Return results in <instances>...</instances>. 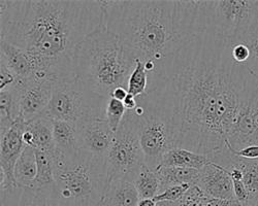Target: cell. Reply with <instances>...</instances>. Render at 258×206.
Instances as JSON below:
<instances>
[{
	"instance_id": "cell-1",
	"label": "cell",
	"mask_w": 258,
	"mask_h": 206,
	"mask_svg": "<svg viewBox=\"0 0 258 206\" xmlns=\"http://www.w3.org/2000/svg\"><path fill=\"white\" fill-rule=\"evenodd\" d=\"M257 90V78L232 59L226 39L207 28L186 41L137 99L169 121L177 148L211 156L226 147L241 108Z\"/></svg>"
},
{
	"instance_id": "cell-2",
	"label": "cell",
	"mask_w": 258,
	"mask_h": 206,
	"mask_svg": "<svg viewBox=\"0 0 258 206\" xmlns=\"http://www.w3.org/2000/svg\"><path fill=\"white\" fill-rule=\"evenodd\" d=\"M0 38L25 50L37 67L36 77L76 76L82 41L103 25L95 0H2Z\"/></svg>"
},
{
	"instance_id": "cell-3",
	"label": "cell",
	"mask_w": 258,
	"mask_h": 206,
	"mask_svg": "<svg viewBox=\"0 0 258 206\" xmlns=\"http://www.w3.org/2000/svg\"><path fill=\"white\" fill-rule=\"evenodd\" d=\"M100 5L103 25L119 38L133 64L137 60L145 64L149 84L186 41L208 28L206 2L109 0Z\"/></svg>"
},
{
	"instance_id": "cell-4",
	"label": "cell",
	"mask_w": 258,
	"mask_h": 206,
	"mask_svg": "<svg viewBox=\"0 0 258 206\" xmlns=\"http://www.w3.org/2000/svg\"><path fill=\"white\" fill-rule=\"evenodd\" d=\"M135 66L119 38L104 25L82 41L76 55V76L105 98L118 87L127 89Z\"/></svg>"
},
{
	"instance_id": "cell-5",
	"label": "cell",
	"mask_w": 258,
	"mask_h": 206,
	"mask_svg": "<svg viewBox=\"0 0 258 206\" xmlns=\"http://www.w3.org/2000/svg\"><path fill=\"white\" fill-rule=\"evenodd\" d=\"M55 194L63 206H99L109 187L105 160L80 150L73 157L54 153Z\"/></svg>"
},
{
	"instance_id": "cell-6",
	"label": "cell",
	"mask_w": 258,
	"mask_h": 206,
	"mask_svg": "<svg viewBox=\"0 0 258 206\" xmlns=\"http://www.w3.org/2000/svg\"><path fill=\"white\" fill-rule=\"evenodd\" d=\"M109 98L90 89L78 76L54 80L52 98L44 116L53 121L78 124L105 119Z\"/></svg>"
},
{
	"instance_id": "cell-7",
	"label": "cell",
	"mask_w": 258,
	"mask_h": 206,
	"mask_svg": "<svg viewBox=\"0 0 258 206\" xmlns=\"http://www.w3.org/2000/svg\"><path fill=\"white\" fill-rule=\"evenodd\" d=\"M139 123L140 117L136 111H127L105 159L109 183L120 179L134 181L146 164L140 141Z\"/></svg>"
},
{
	"instance_id": "cell-8",
	"label": "cell",
	"mask_w": 258,
	"mask_h": 206,
	"mask_svg": "<svg viewBox=\"0 0 258 206\" xmlns=\"http://www.w3.org/2000/svg\"><path fill=\"white\" fill-rule=\"evenodd\" d=\"M208 28L223 39L248 31L258 21L257 0L206 2Z\"/></svg>"
},
{
	"instance_id": "cell-9",
	"label": "cell",
	"mask_w": 258,
	"mask_h": 206,
	"mask_svg": "<svg viewBox=\"0 0 258 206\" xmlns=\"http://www.w3.org/2000/svg\"><path fill=\"white\" fill-rule=\"evenodd\" d=\"M136 113L140 117L139 133L145 162L149 168L156 170L163 156L177 148L174 132L168 120L162 116L139 107Z\"/></svg>"
},
{
	"instance_id": "cell-10",
	"label": "cell",
	"mask_w": 258,
	"mask_h": 206,
	"mask_svg": "<svg viewBox=\"0 0 258 206\" xmlns=\"http://www.w3.org/2000/svg\"><path fill=\"white\" fill-rule=\"evenodd\" d=\"M54 80L51 77L19 79L16 87L20 96L21 117L28 123L44 116L50 105Z\"/></svg>"
},
{
	"instance_id": "cell-11",
	"label": "cell",
	"mask_w": 258,
	"mask_h": 206,
	"mask_svg": "<svg viewBox=\"0 0 258 206\" xmlns=\"http://www.w3.org/2000/svg\"><path fill=\"white\" fill-rule=\"evenodd\" d=\"M26 122L22 117L14 124V126L5 134L0 135V178L2 190L16 188L15 166L19 158L27 147L23 134Z\"/></svg>"
},
{
	"instance_id": "cell-12",
	"label": "cell",
	"mask_w": 258,
	"mask_h": 206,
	"mask_svg": "<svg viewBox=\"0 0 258 206\" xmlns=\"http://www.w3.org/2000/svg\"><path fill=\"white\" fill-rule=\"evenodd\" d=\"M226 146L235 151L258 146V90L241 108L227 137Z\"/></svg>"
},
{
	"instance_id": "cell-13",
	"label": "cell",
	"mask_w": 258,
	"mask_h": 206,
	"mask_svg": "<svg viewBox=\"0 0 258 206\" xmlns=\"http://www.w3.org/2000/svg\"><path fill=\"white\" fill-rule=\"evenodd\" d=\"M80 150L93 157L106 159L115 132L105 119L87 121L76 125Z\"/></svg>"
},
{
	"instance_id": "cell-14",
	"label": "cell",
	"mask_w": 258,
	"mask_h": 206,
	"mask_svg": "<svg viewBox=\"0 0 258 206\" xmlns=\"http://www.w3.org/2000/svg\"><path fill=\"white\" fill-rule=\"evenodd\" d=\"M198 185L209 198L235 199L233 181L229 171L214 162L210 161L200 170Z\"/></svg>"
},
{
	"instance_id": "cell-15",
	"label": "cell",
	"mask_w": 258,
	"mask_h": 206,
	"mask_svg": "<svg viewBox=\"0 0 258 206\" xmlns=\"http://www.w3.org/2000/svg\"><path fill=\"white\" fill-rule=\"evenodd\" d=\"M209 157L211 162L216 163L224 168L235 167L240 169L243 173V182L249 194V202L258 200V159L246 160L240 158L235 156L227 147Z\"/></svg>"
},
{
	"instance_id": "cell-16",
	"label": "cell",
	"mask_w": 258,
	"mask_h": 206,
	"mask_svg": "<svg viewBox=\"0 0 258 206\" xmlns=\"http://www.w3.org/2000/svg\"><path fill=\"white\" fill-rule=\"evenodd\" d=\"M2 206H63L55 190H34L31 188H11L2 190Z\"/></svg>"
},
{
	"instance_id": "cell-17",
	"label": "cell",
	"mask_w": 258,
	"mask_h": 206,
	"mask_svg": "<svg viewBox=\"0 0 258 206\" xmlns=\"http://www.w3.org/2000/svg\"><path fill=\"white\" fill-rule=\"evenodd\" d=\"M0 57H2L0 62H4L20 79H31L38 74L33 58L28 52L2 38H0Z\"/></svg>"
},
{
	"instance_id": "cell-18",
	"label": "cell",
	"mask_w": 258,
	"mask_h": 206,
	"mask_svg": "<svg viewBox=\"0 0 258 206\" xmlns=\"http://www.w3.org/2000/svg\"><path fill=\"white\" fill-rule=\"evenodd\" d=\"M23 140L27 147L46 152L52 157L55 153L53 120L41 116L26 123Z\"/></svg>"
},
{
	"instance_id": "cell-19",
	"label": "cell",
	"mask_w": 258,
	"mask_h": 206,
	"mask_svg": "<svg viewBox=\"0 0 258 206\" xmlns=\"http://www.w3.org/2000/svg\"><path fill=\"white\" fill-rule=\"evenodd\" d=\"M140 195L134 181L115 180L109 187L99 206H138Z\"/></svg>"
},
{
	"instance_id": "cell-20",
	"label": "cell",
	"mask_w": 258,
	"mask_h": 206,
	"mask_svg": "<svg viewBox=\"0 0 258 206\" xmlns=\"http://www.w3.org/2000/svg\"><path fill=\"white\" fill-rule=\"evenodd\" d=\"M55 153L64 157H73L80 152L75 124L53 121Z\"/></svg>"
},
{
	"instance_id": "cell-21",
	"label": "cell",
	"mask_w": 258,
	"mask_h": 206,
	"mask_svg": "<svg viewBox=\"0 0 258 206\" xmlns=\"http://www.w3.org/2000/svg\"><path fill=\"white\" fill-rule=\"evenodd\" d=\"M21 117L20 96L16 87L0 90V135L8 132Z\"/></svg>"
},
{
	"instance_id": "cell-22",
	"label": "cell",
	"mask_w": 258,
	"mask_h": 206,
	"mask_svg": "<svg viewBox=\"0 0 258 206\" xmlns=\"http://www.w3.org/2000/svg\"><path fill=\"white\" fill-rule=\"evenodd\" d=\"M210 157L207 155L198 154L181 148H175L163 156L160 166L201 170L208 163H210Z\"/></svg>"
},
{
	"instance_id": "cell-23",
	"label": "cell",
	"mask_w": 258,
	"mask_h": 206,
	"mask_svg": "<svg viewBox=\"0 0 258 206\" xmlns=\"http://www.w3.org/2000/svg\"><path fill=\"white\" fill-rule=\"evenodd\" d=\"M155 172L161 183V193L174 185L184 183L196 185L200 180V170L198 169L159 166Z\"/></svg>"
},
{
	"instance_id": "cell-24",
	"label": "cell",
	"mask_w": 258,
	"mask_h": 206,
	"mask_svg": "<svg viewBox=\"0 0 258 206\" xmlns=\"http://www.w3.org/2000/svg\"><path fill=\"white\" fill-rule=\"evenodd\" d=\"M15 179L17 187L31 188L37 175V162L35 150L26 147L15 166Z\"/></svg>"
},
{
	"instance_id": "cell-25",
	"label": "cell",
	"mask_w": 258,
	"mask_h": 206,
	"mask_svg": "<svg viewBox=\"0 0 258 206\" xmlns=\"http://www.w3.org/2000/svg\"><path fill=\"white\" fill-rule=\"evenodd\" d=\"M37 162V175L31 189L34 190H55V174L52 157L42 151L35 150Z\"/></svg>"
},
{
	"instance_id": "cell-26",
	"label": "cell",
	"mask_w": 258,
	"mask_h": 206,
	"mask_svg": "<svg viewBox=\"0 0 258 206\" xmlns=\"http://www.w3.org/2000/svg\"><path fill=\"white\" fill-rule=\"evenodd\" d=\"M134 183L139 192L140 199L155 198L161 193V183L155 172L147 166V164L143 165L137 174Z\"/></svg>"
},
{
	"instance_id": "cell-27",
	"label": "cell",
	"mask_w": 258,
	"mask_h": 206,
	"mask_svg": "<svg viewBox=\"0 0 258 206\" xmlns=\"http://www.w3.org/2000/svg\"><path fill=\"white\" fill-rule=\"evenodd\" d=\"M229 39H236L246 45L250 53L247 67L258 80V21L248 31Z\"/></svg>"
},
{
	"instance_id": "cell-28",
	"label": "cell",
	"mask_w": 258,
	"mask_h": 206,
	"mask_svg": "<svg viewBox=\"0 0 258 206\" xmlns=\"http://www.w3.org/2000/svg\"><path fill=\"white\" fill-rule=\"evenodd\" d=\"M149 86V75L145 64L141 60L136 61V66L128 78L127 91L135 97H141L147 93Z\"/></svg>"
},
{
	"instance_id": "cell-29",
	"label": "cell",
	"mask_w": 258,
	"mask_h": 206,
	"mask_svg": "<svg viewBox=\"0 0 258 206\" xmlns=\"http://www.w3.org/2000/svg\"><path fill=\"white\" fill-rule=\"evenodd\" d=\"M126 113L127 110L124 106L123 101L114 99L112 97L109 98L105 110V120L109 123L110 127L115 133L119 129Z\"/></svg>"
},
{
	"instance_id": "cell-30",
	"label": "cell",
	"mask_w": 258,
	"mask_h": 206,
	"mask_svg": "<svg viewBox=\"0 0 258 206\" xmlns=\"http://www.w3.org/2000/svg\"><path fill=\"white\" fill-rule=\"evenodd\" d=\"M208 197L198 184L192 185L189 191L176 202H159L158 206H206Z\"/></svg>"
},
{
	"instance_id": "cell-31",
	"label": "cell",
	"mask_w": 258,
	"mask_h": 206,
	"mask_svg": "<svg viewBox=\"0 0 258 206\" xmlns=\"http://www.w3.org/2000/svg\"><path fill=\"white\" fill-rule=\"evenodd\" d=\"M192 187L189 183L174 185V187H169L165 189L162 193H160L158 196L153 198L157 203L159 202H176L180 200Z\"/></svg>"
},
{
	"instance_id": "cell-32",
	"label": "cell",
	"mask_w": 258,
	"mask_h": 206,
	"mask_svg": "<svg viewBox=\"0 0 258 206\" xmlns=\"http://www.w3.org/2000/svg\"><path fill=\"white\" fill-rule=\"evenodd\" d=\"M20 78L4 63L0 62V90L15 86Z\"/></svg>"
},
{
	"instance_id": "cell-33",
	"label": "cell",
	"mask_w": 258,
	"mask_h": 206,
	"mask_svg": "<svg viewBox=\"0 0 258 206\" xmlns=\"http://www.w3.org/2000/svg\"><path fill=\"white\" fill-rule=\"evenodd\" d=\"M235 156L240 158L246 159V160H257L258 159V146H250L247 148H244L240 151H235L231 149L230 147L226 146Z\"/></svg>"
},
{
	"instance_id": "cell-34",
	"label": "cell",
	"mask_w": 258,
	"mask_h": 206,
	"mask_svg": "<svg viewBox=\"0 0 258 206\" xmlns=\"http://www.w3.org/2000/svg\"><path fill=\"white\" fill-rule=\"evenodd\" d=\"M206 206H244L236 199H216L209 198L206 201Z\"/></svg>"
},
{
	"instance_id": "cell-35",
	"label": "cell",
	"mask_w": 258,
	"mask_h": 206,
	"mask_svg": "<svg viewBox=\"0 0 258 206\" xmlns=\"http://www.w3.org/2000/svg\"><path fill=\"white\" fill-rule=\"evenodd\" d=\"M123 103H124V106L127 111H136L139 106L137 97H135L134 95L129 94V93H128V96L123 101Z\"/></svg>"
},
{
	"instance_id": "cell-36",
	"label": "cell",
	"mask_w": 258,
	"mask_h": 206,
	"mask_svg": "<svg viewBox=\"0 0 258 206\" xmlns=\"http://www.w3.org/2000/svg\"><path fill=\"white\" fill-rule=\"evenodd\" d=\"M127 96H128V91H127L126 88H123V87H118V88H116V89L113 91L112 95H111L112 98L117 99V100H120V101H124ZM111 97H110V98H111Z\"/></svg>"
},
{
	"instance_id": "cell-37",
	"label": "cell",
	"mask_w": 258,
	"mask_h": 206,
	"mask_svg": "<svg viewBox=\"0 0 258 206\" xmlns=\"http://www.w3.org/2000/svg\"><path fill=\"white\" fill-rule=\"evenodd\" d=\"M138 206H158V203L151 198L148 199H140Z\"/></svg>"
},
{
	"instance_id": "cell-38",
	"label": "cell",
	"mask_w": 258,
	"mask_h": 206,
	"mask_svg": "<svg viewBox=\"0 0 258 206\" xmlns=\"http://www.w3.org/2000/svg\"><path fill=\"white\" fill-rule=\"evenodd\" d=\"M245 206H258V200L251 201V202H249L248 204H246Z\"/></svg>"
},
{
	"instance_id": "cell-39",
	"label": "cell",
	"mask_w": 258,
	"mask_h": 206,
	"mask_svg": "<svg viewBox=\"0 0 258 206\" xmlns=\"http://www.w3.org/2000/svg\"><path fill=\"white\" fill-rule=\"evenodd\" d=\"M257 3H258V0H257Z\"/></svg>"
}]
</instances>
